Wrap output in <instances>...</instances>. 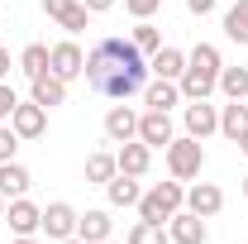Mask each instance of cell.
Returning a JSON list of instances; mask_svg holds the SVG:
<instances>
[{
	"label": "cell",
	"mask_w": 248,
	"mask_h": 244,
	"mask_svg": "<svg viewBox=\"0 0 248 244\" xmlns=\"http://www.w3.org/2000/svg\"><path fill=\"white\" fill-rule=\"evenodd\" d=\"M10 244H43V240H38V235H15Z\"/></svg>",
	"instance_id": "34"
},
{
	"label": "cell",
	"mask_w": 248,
	"mask_h": 244,
	"mask_svg": "<svg viewBox=\"0 0 248 244\" xmlns=\"http://www.w3.org/2000/svg\"><path fill=\"white\" fill-rule=\"evenodd\" d=\"M43 15L58 19L67 34H86V24H91V10L81 0H43Z\"/></svg>",
	"instance_id": "6"
},
{
	"label": "cell",
	"mask_w": 248,
	"mask_h": 244,
	"mask_svg": "<svg viewBox=\"0 0 248 244\" xmlns=\"http://www.w3.org/2000/svg\"><path fill=\"white\" fill-rule=\"evenodd\" d=\"M182 206H186V187L172 177V182H157V187H148V192L139 196V220H157V225H167Z\"/></svg>",
	"instance_id": "2"
},
{
	"label": "cell",
	"mask_w": 248,
	"mask_h": 244,
	"mask_svg": "<svg viewBox=\"0 0 248 244\" xmlns=\"http://www.w3.org/2000/svg\"><path fill=\"white\" fill-rule=\"evenodd\" d=\"M224 38L229 43H248V0H234L224 10Z\"/></svg>",
	"instance_id": "22"
},
{
	"label": "cell",
	"mask_w": 248,
	"mask_h": 244,
	"mask_svg": "<svg viewBox=\"0 0 248 244\" xmlns=\"http://www.w3.org/2000/svg\"><path fill=\"white\" fill-rule=\"evenodd\" d=\"M81 67H86V53L77 48V38H62V43L48 48V72H53V77L77 82V77H81Z\"/></svg>",
	"instance_id": "4"
},
{
	"label": "cell",
	"mask_w": 248,
	"mask_h": 244,
	"mask_svg": "<svg viewBox=\"0 0 248 244\" xmlns=\"http://www.w3.org/2000/svg\"><path fill=\"white\" fill-rule=\"evenodd\" d=\"M148 72H153V77H167V82H177V77L186 72V53H182V48H167V43H162L153 58H148Z\"/></svg>",
	"instance_id": "20"
},
{
	"label": "cell",
	"mask_w": 248,
	"mask_h": 244,
	"mask_svg": "<svg viewBox=\"0 0 248 244\" xmlns=\"http://www.w3.org/2000/svg\"><path fill=\"white\" fill-rule=\"evenodd\" d=\"M186 211H196L201 220H210V215L224 211V192L215 182H191L186 187Z\"/></svg>",
	"instance_id": "10"
},
{
	"label": "cell",
	"mask_w": 248,
	"mask_h": 244,
	"mask_svg": "<svg viewBox=\"0 0 248 244\" xmlns=\"http://www.w3.org/2000/svg\"><path fill=\"white\" fill-rule=\"evenodd\" d=\"M19 67H24V77H43V72H48V43H29V48H24V53H19Z\"/></svg>",
	"instance_id": "28"
},
{
	"label": "cell",
	"mask_w": 248,
	"mask_h": 244,
	"mask_svg": "<svg viewBox=\"0 0 248 244\" xmlns=\"http://www.w3.org/2000/svg\"><path fill=\"white\" fill-rule=\"evenodd\" d=\"M129 38H134V48H139L143 58H153L157 48H162V29H157L153 19H139V24H134V34H129Z\"/></svg>",
	"instance_id": "25"
},
{
	"label": "cell",
	"mask_w": 248,
	"mask_h": 244,
	"mask_svg": "<svg viewBox=\"0 0 248 244\" xmlns=\"http://www.w3.org/2000/svg\"><path fill=\"white\" fill-rule=\"evenodd\" d=\"M105 196H110V206H139V196H143V187H139V177H129V173H115L110 182H105Z\"/></svg>",
	"instance_id": "19"
},
{
	"label": "cell",
	"mask_w": 248,
	"mask_h": 244,
	"mask_svg": "<svg viewBox=\"0 0 248 244\" xmlns=\"http://www.w3.org/2000/svg\"><path fill=\"white\" fill-rule=\"evenodd\" d=\"M5 72H10V53L0 48V82H5Z\"/></svg>",
	"instance_id": "35"
},
{
	"label": "cell",
	"mask_w": 248,
	"mask_h": 244,
	"mask_svg": "<svg viewBox=\"0 0 248 244\" xmlns=\"http://www.w3.org/2000/svg\"><path fill=\"white\" fill-rule=\"evenodd\" d=\"M58 244H86V240H77V235H72V240H58Z\"/></svg>",
	"instance_id": "37"
},
{
	"label": "cell",
	"mask_w": 248,
	"mask_h": 244,
	"mask_svg": "<svg viewBox=\"0 0 248 244\" xmlns=\"http://www.w3.org/2000/svg\"><path fill=\"white\" fill-rule=\"evenodd\" d=\"M124 244H172V240H167V225H157V220H134Z\"/></svg>",
	"instance_id": "27"
},
{
	"label": "cell",
	"mask_w": 248,
	"mask_h": 244,
	"mask_svg": "<svg viewBox=\"0 0 248 244\" xmlns=\"http://www.w3.org/2000/svg\"><path fill=\"white\" fill-rule=\"evenodd\" d=\"M105 244H120V240H105Z\"/></svg>",
	"instance_id": "40"
},
{
	"label": "cell",
	"mask_w": 248,
	"mask_h": 244,
	"mask_svg": "<svg viewBox=\"0 0 248 244\" xmlns=\"http://www.w3.org/2000/svg\"><path fill=\"white\" fill-rule=\"evenodd\" d=\"M48 240L58 244V240H72L77 235V211L67 206V201H53V206H43V225H38Z\"/></svg>",
	"instance_id": "11"
},
{
	"label": "cell",
	"mask_w": 248,
	"mask_h": 244,
	"mask_svg": "<svg viewBox=\"0 0 248 244\" xmlns=\"http://www.w3.org/2000/svg\"><path fill=\"white\" fill-rule=\"evenodd\" d=\"M244 196H248V177H244Z\"/></svg>",
	"instance_id": "39"
},
{
	"label": "cell",
	"mask_w": 248,
	"mask_h": 244,
	"mask_svg": "<svg viewBox=\"0 0 248 244\" xmlns=\"http://www.w3.org/2000/svg\"><path fill=\"white\" fill-rule=\"evenodd\" d=\"M120 173V163H115V153H105V149H95L91 158H86V182H95V187H105L110 177Z\"/></svg>",
	"instance_id": "23"
},
{
	"label": "cell",
	"mask_w": 248,
	"mask_h": 244,
	"mask_svg": "<svg viewBox=\"0 0 248 244\" xmlns=\"http://www.w3.org/2000/svg\"><path fill=\"white\" fill-rule=\"evenodd\" d=\"M19 144H24V139H19V134L10 129V120H5V124H0V163H10V158H15V149H19Z\"/></svg>",
	"instance_id": "29"
},
{
	"label": "cell",
	"mask_w": 248,
	"mask_h": 244,
	"mask_svg": "<svg viewBox=\"0 0 248 244\" xmlns=\"http://www.w3.org/2000/svg\"><path fill=\"white\" fill-rule=\"evenodd\" d=\"M239 149H244V158H248V134H244V139H239Z\"/></svg>",
	"instance_id": "36"
},
{
	"label": "cell",
	"mask_w": 248,
	"mask_h": 244,
	"mask_svg": "<svg viewBox=\"0 0 248 244\" xmlns=\"http://www.w3.org/2000/svg\"><path fill=\"white\" fill-rule=\"evenodd\" d=\"M81 77H86V87L100 96H110V101H129V96H139L148 87V58L134 48V38H120V34H110V38H100L91 53H86V67H81Z\"/></svg>",
	"instance_id": "1"
},
{
	"label": "cell",
	"mask_w": 248,
	"mask_h": 244,
	"mask_svg": "<svg viewBox=\"0 0 248 244\" xmlns=\"http://www.w3.org/2000/svg\"><path fill=\"white\" fill-rule=\"evenodd\" d=\"M29 187H33V177H29V168L24 163H0V196L5 201H15V196H29Z\"/></svg>",
	"instance_id": "18"
},
{
	"label": "cell",
	"mask_w": 248,
	"mask_h": 244,
	"mask_svg": "<svg viewBox=\"0 0 248 244\" xmlns=\"http://www.w3.org/2000/svg\"><path fill=\"white\" fill-rule=\"evenodd\" d=\"M139 139L148 149H167L177 134H172V110H143L139 115Z\"/></svg>",
	"instance_id": "8"
},
{
	"label": "cell",
	"mask_w": 248,
	"mask_h": 244,
	"mask_svg": "<svg viewBox=\"0 0 248 244\" xmlns=\"http://www.w3.org/2000/svg\"><path fill=\"white\" fill-rule=\"evenodd\" d=\"M81 5H86V10H91V15H105V10H115V5H120V0H81Z\"/></svg>",
	"instance_id": "33"
},
{
	"label": "cell",
	"mask_w": 248,
	"mask_h": 244,
	"mask_svg": "<svg viewBox=\"0 0 248 244\" xmlns=\"http://www.w3.org/2000/svg\"><path fill=\"white\" fill-rule=\"evenodd\" d=\"M186 67H201V72H210V77H219V67H224V58H219L215 43H196L191 53H186Z\"/></svg>",
	"instance_id": "26"
},
{
	"label": "cell",
	"mask_w": 248,
	"mask_h": 244,
	"mask_svg": "<svg viewBox=\"0 0 248 244\" xmlns=\"http://www.w3.org/2000/svg\"><path fill=\"white\" fill-rule=\"evenodd\" d=\"M115 163H120V173H129V177H143V173L153 168V149H148L143 139H129V144L115 149Z\"/></svg>",
	"instance_id": "13"
},
{
	"label": "cell",
	"mask_w": 248,
	"mask_h": 244,
	"mask_svg": "<svg viewBox=\"0 0 248 244\" xmlns=\"http://www.w3.org/2000/svg\"><path fill=\"white\" fill-rule=\"evenodd\" d=\"M201 168H205V139H172L167 144V173L177 177V182H191V177H201Z\"/></svg>",
	"instance_id": "3"
},
{
	"label": "cell",
	"mask_w": 248,
	"mask_h": 244,
	"mask_svg": "<svg viewBox=\"0 0 248 244\" xmlns=\"http://www.w3.org/2000/svg\"><path fill=\"white\" fill-rule=\"evenodd\" d=\"M124 10H129L134 19H153L157 10H162V0H124Z\"/></svg>",
	"instance_id": "30"
},
{
	"label": "cell",
	"mask_w": 248,
	"mask_h": 244,
	"mask_svg": "<svg viewBox=\"0 0 248 244\" xmlns=\"http://www.w3.org/2000/svg\"><path fill=\"white\" fill-rule=\"evenodd\" d=\"M105 139H110V144L139 139V115H134L129 105H110V110H105Z\"/></svg>",
	"instance_id": "14"
},
{
	"label": "cell",
	"mask_w": 248,
	"mask_h": 244,
	"mask_svg": "<svg viewBox=\"0 0 248 244\" xmlns=\"http://www.w3.org/2000/svg\"><path fill=\"white\" fill-rule=\"evenodd\" d=\"M219 134L234 139V144L248 134V105H244V101H229V105L219 110Z\"/></svg>",
	"instance_id": "21"
},
{
	"label": "cell",
	"mask_w": 248,
	"mask_h": 244,
	"mask_svg": "<svg viewBox=\"0 0 248 244\" xmlns=\"http://www.w3.org/2000/svg\"><path fill=\"white\" fill-rule=\"evenodd\" d=\"M77 240H86V244L115 240V220H110V211H86V215H77Z\"/></svg>",
	"instance_id": "15"
},
{
	"label": "cell",
	"mask_w": 248,
	"mask_h": 244,
	"mask_svg": "<svg viewBox=\"0 0 248 244\" xmlns=\"http://www.w3.org/2000/svg\"><path fill=\"white\" fill-rule=\"evenodd\" d=\"M15 105H19V96H15V87L10 82H0V124L15 115Z\"/></svg>",
	"instance_id": "31"
},
{
	"label": "cell",
	"mask_w": 248,
	"mask_h": 244,
	"mask_svg": "<svg viewBox=\"0 0 248 244\" xmlns=\"http://www.w3.org/2000/svg\"><path fill=\"white\" fill-rule=\"evenodd\" d=\"M186 10H191L196 19H205V15H215V10H219V0H186Z\"/></svg>",
	"instance_id": "32"
},
{
	"label": "cell",
	"mask_w": 248,
	"mask_h": 244,
	"mask_svg": "<svg viewBox=\"0 0 248 244\" xmlns=\"http://www.w3.org/2000/svg\"><path fill=\"white\" fill-rule=\"evenodd\" d=\"M182 120H186V134H191V139H210V134L219 129V110L210 105V101H186Z\"/></svg>",
	"instance_id": "7"
},
{
	"label": "cell",
	"mask_w": 248,
	"mask_h": 244,
	"mask_svg": "<svg viewBox=\"0 0 248 244\" xmlns=\"http://www.w3.org/2000/svg\"><path fill=\"white\" fill-rule=\"evenodd\" d=\"M167 240H172V244H205V240H210V225H205L196 211L182 206V211L167 220Z\"/></svg>",
	"instance_id": "5"
},
{
	"label": "cell",
	"mask_w": 248,
	"mask_h": 244,
	"mask_svg": "<svg viewBox=\"0 0 248 244\" xmlns=\"http://www.w3.org/2000/svg\"><path fill=\"white\" fill-rule=\"evenodd\" d=\"M5 206H10V201H5V196H0V220H5Z\"/></svg>",
	"instance_id": "38"
},
{
	"label": "cell",
	"mask_w": 248,
	"mask_h": 244,
	"mask_svg": "<svg viewBox=\"0 0 248 244\" xmlns=\"http://www.w3.org/2000/svg\"><path fill=\"white\" fill-rule=\"evenodd\" d=\"M229 101H248V67H219V87Z\"/></svg>",
	"instance_id": "24"
},
{
	"label": "cell",
	"mask_w": 248,
	"mask_h": 244,
	"mask_svg": "<svg viewBox=\"0 0 248 244\" xmlns=\"http://www.w3.org/2000/svg\"><path fill=\"white\" fill-rule=\"evenodd\" d=\"M10 129H15L19 139H38V134L48 129V110H43L38 101H19L15 115H10Z\"/></svg>",
	"instance_id": "9"
},
{
	"label": "cell",
	"mask_w": 248,
	"mask_h": 244,
	"mask_svg": "<svg viewBox=\"0 0 248 244\" xmlns=\"http://www.w3.org/2000/svg\"><path fill=\"white\" fill-rule=\"evenodd\" d=\"M29 101H38L43 110H53V105L67 101V82L53 77V72H43V77H33V82H29Z\"/></svg>",
	"instance_id": "17"
},
{
	"label": "cell",
	"mask_w": 248,
	"mask_h": 244,
	"mask_svg": "<svg viewBox=\"0 0 248 244\" xmlns=\"http://www.w3.org/2000/svg\"><path fill=\"white\" fill-rule=\"evenodd\" d=\"M143 105H148V110H172V105H182V87L167 82V77H148V87H143Z\"/></svg>",
	"instance_id": "16"
},
{
	"label": "cell",
	"mask_w": 248,
	"mask_h": 244,
	"mask_svg": "<svg viewBox=\"0 0 248 244\" xmlns=\"http://www.w3.org/2000/svg\"><path fill=\"white\" fill-rule=\"evenodd\" d=\"M5 220H10L15 235H38V225H43V206H33L29 196H15V201L5 206Z\"/></svg>",
	"instance_id": "12"
}]
</instances>
